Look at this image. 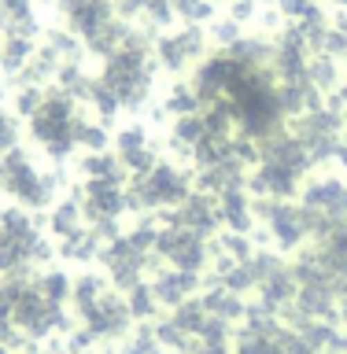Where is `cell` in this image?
<instances>
[{
  "mask_svg": "<svg viewBox=\"0 0 347 354\" xmlns=\"http://www.w3.org/2000/svg\"><path fill=\"white\" fill-rule=\"evenodd\" d=\"M111 144H115L111 151L122 159V155H133V151L148 148L152 137H148V129H144V122H130V126H122V129L115 133V140H111Z\"/></svg>",
  "mask_w": 347,
  "mask_h": 354,
  "instance_id": "obj_40",
  "label": "cell"
},
{
  "mask_svg": "<svg viewBox=\"0 0 347 354\" xmlns=\"http://www.w3.org/2000/svg\"><path fill=\"white\" fill-rule=\"evenodd\" d=\"M303 181L307 177L285 170V166H274V162H255L248 170V192L255 199H296Z\"/></svg>",
  "mask_w": 347,
  "mask_h": 354,
  "instance_id": "obj_16",
  "label": "cell"
},
{
  "mask_svg": "<svg viewBox=\"0 0 347 354\" xmlns=\"http://www.w3.org/2000/svg\"><path fill=\"white\" fill-rule=\"evenodd\" d=\"M307 77L321 96H329V93H337V85H340V63L332 59V55L318 52V55H310V63H307Z\"/></svg>",
  "mask_w": 347,
  "mask_h": 354,
  "instance_id": "obj_32",
  "label": "cell"
},
{
  "mask_svg": "<svg viewBox=\"0 0 347 354\" xmlns=\"http://www.w3.org/2000/svg\"><path fill=\"white\" fill-rule=\"evenodd\" d=\"M107 288H111V284H107V277H104V273H89V270L78 273V277H74V284H71V303H66V306H71V314H74V321L82 317L85 310L107 292Z\"/></svg>",
  "mask_w": 347,
  "mask_h": 354,
  "instance_id": "obj_26",
  "label": "cell"
},
{
  "mask_svg": "<svg viewBox=\"0 0 347 354\" xmlns=\"http://www.w3.org/2000/svg\"><path fill=\"white\" fill-rule=\"evenodd\" d=\"M89 354H93V351H89Z\"/></svg>",
  "mask_w": 347,
  "mask_h": 354,
  "instance_id": "obj_56",
  "label": "cell"
},
{
  "mask_svg": "<svg viewBox=\"0 0 347 354\" xmlns=\"http://www.w3.org/2000/svg\"><path fill=\"white\" fill-rule=\"evenodd\" d=\"M344 129H347V122H344L329 104H321V107H314V111H303V115L292 118V133L303 140V148L310 151L314 166L337 159V148H340Z\"/></svg>",
  "mask_w": 347,
  "mask_h": 354,
  "instance_id": "obj_8",
  "label": "cell"
},
{
  "mask_svg": "<svg viewBox=\"0 0 347 354\" xmlns=\"http://www.w3.org/2000/svg\"><path fill=\"white\" fill-rule=\"evenodd\" d=\"M155 33H148L144 26H130L122 48H115L100 66V82L115 93L122 115H141L152 104L155 93V77H159V63L152 55Z\"/></svg>",
  "mask_w": 347,
  "mask_h": 354,
  "instance_id": "obj_1",
  "label": "cell"
},
{
  "mask_svg": "<svg viewBox=\"0 0 347 354\" xmlns=\"http://www.w3.org/2000/svg\"><path fill=\"white\" fill-rule=\"evenodd\" d=\"M93 82H96V74L85 71V59L60 63V71H55V77H52V85H60L66 96L78 100V104H85V100H89V93H93Z\"/></svg>",
  "mask_w": 347,
  "mask_h": 354,
  "instance_id": "obj_27",
  "label": "cell"
},
{
  "mask_svg": "<svg viewBox=\"0 0 347 354\" xmlns=\"http://www.w3.org/2000/svg\"><path fill=\"white\" fill-rule=\"evenodd\" d=\"M0 343L4 347H11V351H22V347H33V343L22 336V332L15 328V317H11V310L0 303Z\"/></svg>",
  "mask_w": 347,
  "mask_h": 354,
  "instance_id": "obj_48",
  "label": "cell"
},
{
  "mask_svg": "<svg viewBox=\"0 0 347 354\" xmlns=\"http://www.w3.org/2000/svg\"><path fill=\"white\" fill-rule=\"evenodd\" d=\"M196 339L207 343V347H233V325H226V321H218V317H207Z\"/></svg>",
  "mask_w": 347,
  "mask_h": 354,
  "instance_id": "obj_47",
  "label": "cell"
},
{
  "mask_svg": "<svg viewBox=\"0 0 347 354\" xmlns=\"http://www.w3.org/2000/svg\"><path fill=\"white\" fill-rule=\"evenodd\" d=\"M33 52H37V41L30 37H0V74L15 77L30 63Z\"/></svg>",
  "mask_w": 347,
  "mask_h": 354,
  "instance_id": "obj_31",
  "label": "cell"
},
{
  "mask_svg": "<svg viewBox=\"0 0 347 354\" xmlns=\"http://www.w3.org/2000/svg\"><path fill=\"white\" fill-rule=\"evenodd\" d=\"M211 52V37L204 26H177V30H163L152 44V55L159 63L163 74H185Z\"/></svg>",
  "mask_w": 347,
  "mask_h": 354,
  "instance_id": "obj_7",
  "label": "cell"
},
{
  "mask_svg": "<svg viewBox=\"0 0 347 354\" xmlns=\"http://www.w3.org/2000/svg\"><path fill=\"white\" fill-rule=\"evenodd\" d=\"M196 188L193 170H185L181 162H166L159 159L148 174L130 177L126 181V210L130 214H159V210H170L177 203H185L188 192Z\"/></svg>",
  "mask_w": 347,
  "mask_h": 354,
  "instance_id": "obj_4",
  "label": "cell"
},
{
  "mask_svg": "<svg viewBox=\"0 0 347 354\" xmlns=\"http://www.w3.org/2000/svg\"><path fill=\"white\" fill-rule=\"evenodd\" d=\"M259 162L285 166V170H292V174H299V177H307V174L318 170L314 159H310V151L303 148V140H299L288 126L259 140Z\"/></svg>",
  "mask_w": 347,
  "mask_h": 354,
  "instance_id": "obj_14",
  "label": "cell"
},
{
  "mask_svg": "<svg viewBox=\"0 0 347 354\" xmlns=\"http://www.w3.org/2000/svg\"><path fill=\"white\" fill-rule=\"evenodd\" d=\"M174 15L181 26H211L215 22V0H174Z\"/></svg>",
  "mask_w": 347,
  "mask_h": 354,
  "instance_id": "obj_38",
  "label": "cell"
},
{
  "mask_svg": "<svg viewBox=\"0 0 347 354\" xmlns=\"http://www.w3.org/2000/svg\"><path fill=\"white\" fill-rule=\"evenodd\" d=\"M277 11H281L285 22H303V19H314L321 15V0H277Z\"/></svg>",
  "mask_w": 347,
  "mask_h": 354,
  "instance_id": "obj_46",
  "label": "cell"
},
{
  "mask_svg": "<svg viewBox=\"0 0 347 354\" xmlns=\"http://www.w3.org/2000/svg\"><path fill=\"white\" fill-rule=\"evenodd\" d=\"M85 104L93 107V115H96L100 122H107V126H111V122H115V118L122 115V107H118L115 93H111V88H107L104 82H100V77L93 82V93H89V100H85Z\"/></svg>",
  "mask_w": 347,
  "mask_h": 354,
  "instance_id": "obj_39",
  "label": "cell"
},
{
  "mask_svg": "<svg viewBox=\"0 0 347 354\" xmlns=\"http://www.w3.org/2000/svg\"><path fill=\"white\" fill-rule=\"evenodd\" d=\"M74 196L82 203L85 225H96V221H111L126 214V185L118 181H78Z\"/></svg>",
  "mask_w": 347,
  "mask_h": 354,
  "instance_id": "obj_12",
  "label": "cell"
},
{
  "mask_svg": "<svg viewBox=\"0 0 347 354\" xmlns=\"http://www.w3.org/2000/svg\"><path fill=\"white\" fill-rule=\"evenodd\" d=\"M207 133V126H204V115H181V118H174V126H170V140H177V144H185L188 151L199 144V137Z\"/></svg>",
  "mask_w": 347,
  "mask_h": 354,
  "instance_id": "obj_41",
  "label": "cell"
},
{
  "mask_svg": "<svg viewBox=\"0 0 347 354\" xmlns=\"http://www.w3.org/2000/svg\"><path fill=\"white\" fill-rule=\"evenodd\" d=\"M337 162L347 170V129H344V137H340V148H337Z\"/></svg>",
  "mask_w": 347,
  "mask_h": 354,
  "instance_id": "obj_51",
  "label": "cell"
},
{
  "mask_svg": "<svg viewBox=\"0 0 347 354\" xmlns=\"http://www.w3.org/2000/svg\"><path fill=\"white\" fill-rule=\"evenodd\" d=\"M166 317H170L188 339H196L199 328H204V321H207V310H204V303H199V295H193V299H185V303H177Z\"/></svg>",
  "mask_w": 347,
  "mask_h": 354,
  "instance_id": "obj_34",
  "label": "cell"
},
{
  "mask_svg": "<svg viewBox=\"0 0 347 354\" xmlns=\"http://www.w3.org/2000/svg\"><path fill=\"white\" fill-rule=\"evenodd\" d=\"M78 325H85L89 332H93L96 343H122L137 321H133L130 306H126V295L115 292V288H107V292L78 317Z\"/></svg>",
  "mask_w": 347,
  "mask_h": 354,
  "instance_id": "obj_10",
  "label": "cell"
},
{
  "mask_svg": "<svg viewBox=\"0 0 347 354\" xmlns=\"http://www.w3.org/2000/svg\"><path fill=\"white\" fill-rule=\"evenodd\" d=\"M255 236H248V232H229V229H222L215 240H211V254H229V259H237V262H248L251 254H255Z\"/></svg>",
  "mask_w": 347,
  "mask_h": 354,
  "instance_id": "obj_33",
  "label": "cell"
},
{
  "mask_svg": "<svg viewBox=\"0 0 347 354\" xmlns=\"http://www.w3.org/2000/svg\"><path fill=\"white\" fill-rule=\"evenodd\" d=\"M26 354H33V351H26Z\"/></svg>",
  "mask_w": 347,
  "mask_h": 354,
  "instance_id": "obj_55",
  "label": "cell"
},
{
  "mask_svg": "<svg viewBox=\"0 0 347 354\" xmlns=\"http://www.w3.org/2000/svg\"><path fill=\"white\" fill-rule=\"evenodd\" d=\"M255 292H259V299H255V303H259L263 310H270V314H277V317H281L285 310L296 303V292H299V284H296L292 270H288V266H281L277 273L263 277Z\"/></svg>",
  "mask_w": 347,
  "mask_h": 354,
  "instance_id": "obj_21",
  "label": "cell"
},
{
  "mask_svg": "<svg viewBox=\"0 0 347 354\" xmlns=\"http://www.w3.org/2000/svg\"><path fill=\"white\" fill-rule=\"evenodd\" d=\"M52 11L74 37H93L100 26L115 19V4L111 0H52Z\"/></svg>",
  "mask_w": 347,
  "mask_h": 354,
  "instance_id": "obj_13",
  "label": "cell"
},
{
  "mask_svg": "<svg viewBox=\"0 0 347 354\" xmlns=\"http://www.w3.org/2000/svg\"><path fill=\"white\" fill-rule=\"evenodd\" d=\"M199 303H204L207 317H218V321H226V325H240L244 314H248V299L233 295L229 288H222V284H204Z\"/></svg>",
  "mask_w": 347,
  "mask_h": 354,
  "instance_id": "obj_22",
  "label": "cell"
},
{
  "mask_svg": "<svg viewBox=\"0 0 347 354\" xmlns=\"http://www.w3.org/2000/svg\"><path fill=\"white\" fill-rule=\"evenodd\" d=\"M126 306H130L133 321H155V317H159V310H163L148 281H141L137 288H130V292H126Z\"/></svg>",
  "mask_w": 347,
  "mask_h": 354,
  "instance_id": "obj_36",
  "label": "cell"
},
{
  "mask_svg": "<svg viewBox=\"0 0 347 354\" xmlns=\"http://www.w3.org/2000/svg\"><path fill=\"white\" fill-rule=\"evenodd\" d=\"M96 262H100V273L107 277V284L122 295H126L130 288H137L155 266H163L155 254H144L141 248H133V240L126 236V232L115 236V240H107V243H100Z\"/></svg>",
  "mask_w": 347,
  "mask_h": 354,
  "instance_id": "obj_6",
  "label": "cell"
},
{
  "mask_svg": "<svg viewBox=\"0 0 347 354\" xmlns=\"http://www.w3.org/2000/svg\"><path fill=\"white\" fill-rule=\"evenodd\" d=\"M71 284H74V277L60 270V266H48V270H41V273H33V288L41 292L44 303H52V306H66L71 303Z\"/></svg>",
  "mask_w": 347,
  "mask_h": 354,
  "instance_id": "obj_29",
  "label": "cell"
},
{
  "mask_svg": "<svg viewBox=\"0 0 347 354\" xmlns=\"http://www.w3.org/2000/svg\"><path fill=\"white\" fill-rule=\"evenodd\" d=\"M193 181H196L199 192L218 199L222 192H229V188H248V166L240 159H226L218 166H207V170H196Z\"/></svg>",
  "mask_w": 347,
  "mask_h": 354,
  "instance_id": "obj_20",
  "label": "cell"
},
{
  "mask_svg": "<svg viewBox=\"0 0 347 354\" xmlns=\"http://www.w3.org/2000/svg\"><path fill=\"white\" fill-rule=\"evenodd\" d=\"M152 325H155V339H159V347H163V351L181 354V351H188V347L196 343V339H188V336H185V332L177 328V325H174L170 317H155Z\"/></svg>",
  "mask_w": 347,
  "mask_h": 354,
  "instance_id": "obj_42",
  "label": "cell"
},
{
  "mask_svg": "<svg viewBox=\"0 0 347 354\" xmlns=\"http://www.w3.org/2000/svg\"><path fill=\"white\" fill-rule=\"evenodd\" d=\"M0 354H15V351H11V347H4V343H0Z\"/></svg>",
  "mask_w": 347,
  "mask_h": 354,
  "instance_id": "obj_53",
  "label": "cell"
},
{
  "mask_svg": "<svg viewBox=\"0 0 347 354\" xmlns=\"http://www.w3.org/2000/svg\"><path fill=\"white\" fill-rule=\"evenodd\" d=\"M337 325H340V328L347 332V295L340 299V306H337Z\"/></svg>",
  "mask_w": 347,
  "mask_h": 354,
  "instance_id": "obj_50",
  "label": "cell"
},
{
  "mask_svg": "<svg viewBox=\"0 0 347 354\" xmlns=\"http://www.w3.org/2000/svg\"><path fill=\"white\" fill-rule=\"evenodd\" d=\"M155 259L163 266H174V270L204 277L207 266H211V240L196 236V232H188V229H177V225H159Z\"/></svg>",
  "mask_w": 347,
  "mask_h": 354,
  "instance_id": "obj_9",
  "label": "cell"
},
{
  "mask_svg": "<svg viewBox=\"0 0 347 354\" xmlns=\"http://www.w3.org/2000/svg\"><path fill=\"white\" fill-rule=\"evenodd\" d=\"M63 188H66L63 174L41 170L22 144L0 155V196H8L15 207L30 210V214L33 210H48L60 199Z\"/></svg>",
  "mask_w": 347,
  "mask_h": 354,
  "instance_id": "obj_2",
  "label": "cell"
},
{
  "mask_svg": "<svg viewBox=\"0 0 347 354\" xmlns=\"http://www.w3.org/2000/svg\"><path fill=\"white\" fill-rule=\"evenodd\" d=\"M74 170L82 181H118V185L130 181L126 166L118 162L115 151H82V159L74 162Z\"/></svg>",
  "mask_w": 347,
  "mask_h": 354,
  "instance_id": "obj_23",
  "label": "cell"
},
{
  "mask_svg": "<svg viewBox=\"0 0 347 354\" xmlns=\"http://www.w3.org/2000/svg\"><path fill=\"white\" fill-rule=\"evenodd\" d=\"M218 218H222V229L229 232H251L259 229V218L251 210V192L248 188H229V192L218 196Z\"/></svg>",
  "mask_w": 347,
  "mask_h": 354,
  "instance_id": "obj_19",
  "label": "cell"
},
{
  "mask_svg": "<svg viewBox=\"0 0 347 354\" xmlns=\"http://www.w3.org/2000/svg\"><path fill=\"white\" fill-rule=\"evenodd\" d=\"M22 118L15 115V111H8V107H0V155L11 151V148H19L22 144Z\"/></svg>",
  "mask_w": 347,
  "mask_h": 354,
  "instance_id": "obj_45",
  "label": "cell"
},
{
  "mask_svg": "<svg viewBox=\"0 0 347 354\" xmlns=\"http://www.w3.org/2000/svg\"><path fill=\"white\" fill-rule=\"evenodd\" d=\"M326 354H337V351H326Z\"/></svg>",
  "mask_w": 347,
  "mask_h": 354,
  "instance_id": "obj_54",
  "label": "cell"
},
{
  "mask_svg": "<svg viewBox=\"0 0 347 354\" xmlns=\"http://www.w3.org/2000/svg\"><path fill=\"white\" fill-rule=\"evenodd\" d=\"M111 126L107 122H100L96 115H78L74 122V144H78V151H111Z\"/></svg>",
  "mask_w": 347,
  "mask_h": 354,
  "instance_id": "obj_28",
  "label": "cell"
},
{
  "mask_svg": "<svg viewBox=\"0 0 347 354\" xmlns=\"http://www.w3.org/2000/svg\"><path fill=\"white\" fill-rule=\"evenodd\" d=\"M207 37H211V44H215V48H229V44H237L240 37H244V26L237 19H215L207 26Z\"/></svg>",
  "mask_w": 347,
  "mask_h": 354,
  "instance_id": "obj_44",
  "label": "cell"
},
{
  "mask_svg": "<svg viewBox=\"0 0 347 354\" xmlns=\"http://www.w3.org/2000/svg\"><path fill=\"white\" fill-rule=\"evenodd\" d=\"M163 111H166V118L196 115V111H199V100H196V93H193V85H188V82H174L170 88H166V96H163Z\"/></svg>",
  "mask_w": 347,
  "mask_h": 354,
  "instance_id": "obj_35",
  "label": "cell"
},
{
  "mask_svg": "<svg viewBox=\"0 0 347 354\" xmlns=\"http://www.w3.org/2000/svg\"><path fill=\"white\" fill-rule=\"evenodd\" d=\"M148 284H152V292H155V299H159L163 310H174L177 303H185V299L204 292V277L174 270V266H155Z\"/></svg>",
  "mask_w": 347,
  "mask_h": 354,
  "instance_id": "obj_17",
  "label": "cell"
},
{
  "mask_svg": "<svg viewBox=\"0 0 347 354\" xmlns=\"http://www.w3.org/2000/svg\"><path fill=\"white\" fill-rule=\"evenodd\" d=\"M251 210L259 218V225L266 229V240L274 243V251L288 254V251H299L310 243L303 207L296 199H255L251 196Z\"/></svg>",
  "mask_w": 347,
  "mask_h": 354,
  "instance_id": "obj_5",
  "label": "cell"
},
{
  "mask_svg": "<svg viewBox=\"0 0 347 354\" xmlns=\"http://www.w3.org/2000/svg\"><path fill=\"white\" fill-rule=\"evenodd\" d=\"M159 225H177V229H188V232H196V236H204V240H215L222 232L218 199L193 188L185 203H177L170 210H159Z\"/></svg>",
  "mask_w": 347,
  "mask_h": 354,
  "instance_id": "obj_11",
  "label": "cell"
},
{
  "mask_svg": "<svg viewBox=\"0 0 347 354\" xmlns=\"http://www.w3.org/2000/svg\"><path fill=\"white\" fill-rule=\"evenodd\" d=\"M0 37H44V22L37 19L33 0H0Z\"/></svg>",
  "mask_w": 347,
  "mask_h": 354,
  "instance_id": "obj_18",
  "label": "cell"
},
{
  "mask_svg": "<svg viewBox=\"0 0 347 354\" xmlns=\"http://www.w3.org/2000/svg\"><path fill=\"white\" fill-rule=\"evenodd\" d=\"M85 225V214H82V203H78V196H66V199H55L48 207V218H44V229H48L52 243L55 240H66L71 232H78Z\"/></svg>",
  "mask_w": 347,
  "mask_h": 354,
  "instance_id": "obj_24",
  "label": "cell"
},
{
  "mask_svg": "<svg viewBox=\"0 0 347 354\" xmlns=\"http://www.w3.org/2000/svg\"><path fill=\"white\" fill-rule=\"evenodd\" d=\"M299 203L340 221V218H347V181L340 174L310 177V181H303V188H299Z\"/></svg>",
  "mask_w": 347,
  "mask_h": 354,
  "instance_id": "obj_15",
  "label": "cell"
},
{
  "mask_svg": "<svg viewBox=\"0 0 347 354\" xmlns=\"http://www.w3.org/2000/svg\"><path fill=\"white\" fill-rule=\"evenodd\" d=\"M118 354H163L159 339H155V325H152V321H137V325L130 328V336L122 339Z\"/></svg>",
  "mask_w": 347,
  "mask_h": 354,
  "instance_id": "obj_37",
  "label": "cell"
},
{
  "mask_svg": "<svg viewBox=\"0 0 347 354\" xmlns=\"http://www.w3.org/2000/svg\"><path fill=\"white\" fill-rule=\"evenodd\" d=\"M233 159V137H222V133H204L199 144L193 148V166L196 170H207V166H218Z\"/></svg>",
  "mask_w": 347,
  "mask_h": 354,
  "instance_id": "obj_30",
  "label": "cell"
},
{
  "mask_svg": "<svg viewBox=\"0 0 347 354\" xmlns=\"http://www.w3.org/2000/svg\"><path fill=\"white\" fill-rule=\"evenodd\" d=\"M44 88H48V85H44ZM44 88L41 85H19V88H11V111H15L19 118H30L33 111L41 107Z\"/></svg>",
  "mask_w": 347,
  "mask_h": 354,
  "instance_id": "obj_43",
  "label": "cell"
},
{
  "mask_svg": "<svg viewBox=\"0 0 347 354\" xmlns=\"http://www.w3.org/2000/svg\"><path fill=\"white\" fill-rule=\"evenodd\" d=\"M96 254H100V240L89 225L71 232L66 240H55V259H63V262L85 266V262H96Z\"/></svg>",
  "mask_w": 347,
  "mask_h": 354,
  "instance_id": "obj_25",
  "label": "cell"
},
{
  "mask_svg": "<svg viewBox=\"0 0 347 354\" xmlns=\"http://www.w3.org/2000/svg\"><path fill=\"white\" fill-rule=\"evenodd\" d=\"M326 104L347 122V82H340V85H337V93H329V96H326Z\"/></svg>",
  "mask_w": 347,
  "mask_h": 354,
  "instance_id": "obj_49",
  "label": "cell"
},
{
  "mask_svg": "<svg viewBox=\"0 0 347 354\" xmlns=\"http://www.w3.org/2000/svg\"><path fill=\"white\" fill-rule=\"evenodd\" d=\"M4 96H8V82H4V74H0V104H4Z\"/></svg>",
  "mask_w": 347,
  "mask_h": 354,
  "instance_id": "obj_52",
  "label": "cell"
},
{
  "mask_svg": "<svg viewBox=\"0 0 347 354\" xmlns=\"http://www.w3.org/2000/svg\"><path fill=\"white\" fill-rule=\"evenodd\" d=\"M78 115H82V107H78L74 96H66L60 85L44 88L41 107L26 118V133H30V140L44 151V159H48V162L60 166V162H66L78 151V144H74V122H78Z\"/></svg>",
  "mask_w": 347,
  "mask_h": 354,
  "instance_id": "obj_3",
  "label": "cell"
}]
</instances>
